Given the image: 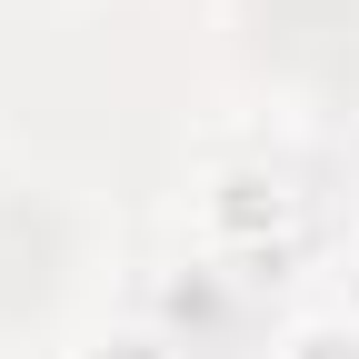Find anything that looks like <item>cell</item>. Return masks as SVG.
Here are the masks:
<instances>
[{
    "instance_id": "obj_1",
    "label": "cell",
    "mask_w": 359,
    "mask_h": 359,
    "mask_svg": "<svg viewBox=\"0 0 359 359\" xmlns=\"http://www.w3.org/2000/svg\"><path fill=\"white\" fill-rule=\"evenodd\" d=\"M309 359H359V349L349 339H309Z\"/></svg>"
}]
</instances>
